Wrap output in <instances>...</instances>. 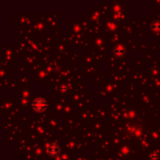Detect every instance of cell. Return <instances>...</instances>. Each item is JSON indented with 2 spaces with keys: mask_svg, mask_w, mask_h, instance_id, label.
I'll use <instances>...</instances> for the list:
<instances>
[{
  "mask_svg": "<svg viewBox=\"0 0 160 160\" xmlns=\"http://www.w3.org/2000/svg\"><path fill=\"white\" fill-rule=\"evenodd\" d=\"M32 108H33V110L36 112H41L47 108V102H46L43 98L38 97L32 102Z\"/></svg>",
  "mask_w": 160,
  "mask_h": 160,
  "instance_id": "6da1fadb",
  "label": "cell"
},
{
  "mask_svg": "<svg viewBox=\"0 0 160 160\" xmlns=\"http://www.w3.org/2000/svg\"><path fill=\"white\" fill-rule=\"evenodd\" d=\"M47 153L51 156H57L60 153V147L56 143H51L47 147Z\"/></svg>",
  "mask_w": 160,
  "mask_h": 160,
  "instance_id": "7a4b0ae2",
  "label": "cell"
},
{
  "mask_svg": "<svg viewBox=\"0 0 160 160\" xmlns=\"http://www.w3.org/2000/svg\"><path fill=\"white\" fill-rule=\"evenodd\" d=\"M113 53L117 56V57H122L124 55V48L122 45H117L113 49Z\"/></svg>",
  "mask_w": 160,
  "mask_h": 160,
  "instance_id": "3957f363",
  "label": "cell"
},
{
  "mask_svg": "<svg viewBox=\"0 0 160 160\" xmlns=\"http://www.w3.org/2000/svg\"><path fill=\"white\" fill-rule=\"evenodd\" d=\"M152 29L154 32H160V22H154L153 23Z\"/></svg>",
  "mask_w": 160,
  "mask_h": 160,
  "instance_id": "277c9868",
  "label": "cell"
},
{
  "mask_svg": "<svg viewBox=\"0 0 160 160\" xmlns=\"http://www.w3.org/2000/svg\"><path fill=\"white\" fill-rule=\"evenodd\" d=\"M159 158H160V155L158 153H156V152L152 153L150 155V160H159Z\"/></svg>",
  "mask_w": 160,
  "mask_h": 160,
  "instance_id": "5b68a950",
  "label": "cell"
},
{
  "mask_svg": "<svg viewBox=\"0 0 160 160\" xmlns=\"http://www.w3.org/2000/svg\"><path fill=\"white\" fill-rule=\"evenodd\" d=\"M59 91L61 92V93H67V91H69V87H67V85L65 84V83H63L60 85V87H59Z\"/></svg>",
  "mask_w": 160,
  "mask_h": 160,
  "instance_id": "8992f818",
  "label": "cell"
}]
</instances>
